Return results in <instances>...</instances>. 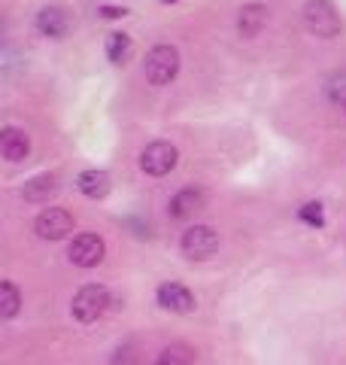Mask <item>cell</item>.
Wrapping results in <instances>:
<instances>
[{"instance_id":"obj_1","label":"cell","mask_w":346,"mask_h":365,"mask_svg":"<svg viewBox=\"0 0 346 365\" xmlns=\"http://www.w3.org/2000/svg\"><path fill=\"white\" fill-rule=\"evenodd\" d=\"M179 49L177 46H170V43H158L152 46V49L146 52V61H143V73L146 79L152 86H170L173 79H177L179 73Z\"/></svg>"},{"instance_id":"obj_6","label":"cell","mask_w":346,"mask_h":365,"mask_svg":"<svg viewBox=\"0 0 346 365\" xmlns=\"http://www.w3.org/2000/svg\"><path fill=\"white\" fill-rule=\"evenodd\" d=\"M182 253H186L189 259H210L216 250H219V232L213 225H192L182 232Z\"/></svg>"},{"instance_id":"obj_9","label":"cell","mask_w":346,"mask_h":365,"mask_svg":"<svg viewBox=\"0 0 346 365\" xmlns=\"http://www.w3.org/2000/svg\"><path fill=\"white\" fill-rule=\"evenodd\" d=\"M158 304L164 307L170 314H194V307H198V299H194V292L189 287H182L177 280H164L155 292Z\"/></svg>"},{"instance_id":"obj_15","label":"cell","mask_w":346,"mask_h":365,"mask_svg":"<svg viewBox=\"0 0 346 365\" xmlns=\"http://www.w3.org/2000/svg\"><path fill=\"white\" fill-rule=\"evenodd\" d=\"M103 52H107V61L115 64V67L128 64V61H131V55H134V40H131V34H125V31L110 34V37H107V46H103Z\"/></svg>"},{"instance_id":"obj_10","label":"cell","mask_w":346,"mask_h":365,"mask_svg":"<svg viewBox=\"0 0 346 365\" xmlns=\"http://www.w3.org/2000/svg\"><path fill=\"white\" fill-rule=\"evenodd\" d=\"M268 21H271V9L264 4H243L237 9V34L246 40H256L268 28Z\"/></svg>"},{"instance_id":"obj_17","label":"cell","mask_w":346,"mask_h":365,"mask_svg":"<svg viewBox=\"0 0 346 365\" xmlns=\"http://www.w3.org/2000/svg\"><path fill=\"white\" fill-rule=\"evenodd\" d=\"M155 365H194V350L189 344H170L158 353Z\"/></svg>"},{"instance_id":"obj_13","label":"cell","mask_w":346,"mask_h":365,"mask_svg":"<svg viewBox=\"0 0 346 365\" xmlns=\"http://www.w3.org/2000/svg\"><path fill=\"white\" fill-rule=\"evenodd\" d=\"M76 189L83 192L85 198L100 201V198H107V195H110V189H112V177L107 174V170L88 168V170H83V174L76 177Z\"/></svg>"},{"instance_id":"obj_5","label":"cell","mask_w":346,"mask_h":365,"mask_svg":"<svg viewBox=\"0 0 346 365\" xmlns=\"http://www.w3.org/2000/svg\"><path fill=\"white\" fill-rule=\"evenodd\" d=\"M103 256H107V244H103L100 235L83 232L70 241V250H67V259L73 262L76 268H98Z\"/></svg>"},{"instance_id":"obj_12","label":"cell","mask_w":346,"mask_h":365,"mask_svg":"<svg viewBox=\"0 0 346 365\" xmlns=\"http://www.w3.org/2000/svg\"><path fill=\"white\" fill-rule=\"evenodd\" d=\"M0 153L13 165L25 162L31 155V134L25 128H16V125H6V128L0 131Z\"/></svg>"},{"instance_id":"obj_8","label":"cell","mask_w":346,"mask_h":365,"mask_svg":"<svg viewBox=\"0 0 346 365\" xmlns=\"http://www.w3.org/2000/svg\"><path fill=\"white\" fill-rule=\"evenodd\" d=\"M204 207H206V189H201V186H186V189H179L177 195L167 201L170 220H179V222L194 220V216H198Z\"/></svg>"},{"instance_id":"obj_18","label":"cell","mask_w":346,"mask_h":365,"mask_svg":"<svg viewBox=\"0 0 346 365\" xmlns=\"http://www.w3.org/2000/svg\"><path fill=\"white\" fill-rule=\"evenodd\" d=\"M298 220L310 228H322L325 225V207H322L319 201H307L301 210H298Z\"/></svg>"},{"instance_id":"obj_16","label":"cell","mask_w":346,"mask_h":365,"mask_svg":"<svg viewBox=\"0 0 346 365\" xmlns=\"http://www.w3.org/2000/svg\"><path fill=\"white\" fill-rule=\"evenodd\" d=\"M21 307V292L13 280H4L0 283V317L4 319H13Z\"/></svg>"},{"instance_id":"obj_14","label":"cell","mask_w":346,"mask_h":365,"mask_svg":"<svg viewBox=\"0 0 346 365\" xmlns=\"http://www.w3.org/2000/svg\"><path fill=\"white\" fill-rule=\"evenodd\" d=\"M58 192V177L55 174H37L21 186V198L28 204H49V198Z\"/></svg>"},{"instance_id":"obj_11","label":"cell","mask_w":346,"mask_h":365,"mask_svg":"<svg viewBox=\"0 0 346 365\" xmlns=\"http://www.w3.org/2000/svg\"><path fill=\"white\" fill-rule=\"evenodd\" d=\"M33 28H37L40 37L61 40L64 34L70 31V16H67V9H61V6H43L37 19H33Z\"/></svg>"},{"instance_id":"obj_7","label":"cell","mask_w":346,"mask_h":365,"mask_svg":"<svg viewBox=\"0 0 346 365\" xmlns=\"http://www.w3.org/2000/svg\"><path fill=\"white\" fill-rule=\"evenodd\" d=\"M76 228V220L70 210L64 207H46L37 222H33V232H37L43 241H61V237H67Z\"/></svg>"},{"instance_id":"obj_19","label":"cell","mask_w":346,"mask_h":365,"mask_svg":"<svg viewBox=\"0 0 346 365\" xmlns=\"http://www.w3.org/2000/svg\"><path fill=\"white\" fill-rule=\"evenodd\" d=\"M328 95H331L334 104H343V107H346V76L337 79L334 86H328Z\"/></svg>"},{"instance_id":"obj_2","label":"cell","mask_w":346,"mask_h":365,"mask_svg":"<svg viewBox=\"0 0 346 365\" xmlns=\"http://www.w3.org/2000/svg\"><path fill=\"white\" fill-rule=\"evenodd\" d=\"M304 28L319 40H334V37H340V31H343V19L331 0H307Z\"/></svg>"},{"instance_id":"obj_3","label":"cell","mask_w":346,"mask_h":365,"mask_svg":"<svg viewBox=\"0 0 346 365\" xmlns=\"http://www.w3.org/2000/svg\"><path fill=\"white\" fill-rule=\"evenodd\" d=\"M107 307H110V289L103 287V283H85V287L73 295L70 311L76 317V323L91 326L107 314Z\"/></svg>"},{"instance_id":"obj_20","label":"cell","mask_w":346,"mask_h":365,"mask_svg":"<svg viewBox=\"0 0 346 365\" xmlns=\"http://www.w3.org/2000/svg\"><path fill=\"white\" fill-rule=\"evenodd\" d=\"M128 16V9L125 6H98V19H125Z\"/></svg>"},{"instance_id":"obj_4","label":"cell","mask_w":346,"mask_h":365,"mask_svg":"<svg viewBox=\"0 0 346 365\" xmlns=\"http://www.w3.org/2000/svg\"><path fill=\"white\" fill-rule=\"evenodd\" d=\"M179 165V150L170 140H152L140 150V170L146 177H167Z\"/></svg>"},{"instance_id":"obj_21","label":"cell","mask_w":346,"mask_h":365,"mask_svg":"<svg viewBox=\"0 0 346 365\" xmlns=\"http://www.w3.org/2000/svg\"><path fill=\"white\" fill-rule=\"evenodd\" d=\"M161 4H177V0H161Z\"/></svg>"}]
</instances>
